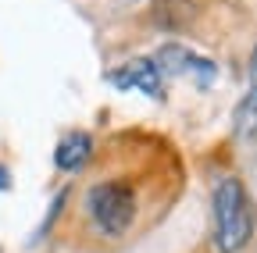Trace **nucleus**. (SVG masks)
<instances>
[{"label":"nucleus","instance_id":"39448f33","mask_svg":"<svg viewBox=\"0 0 257 253\" xmlns=\"http://www.w3.org/2000/svg\"><path fill=\"white\" fill-rule=\"evenodd\" d=\"M89 161H93V139H89L86 132L72 129V132H64V136L57 139V150H54V164H57L61 171L75 175V171H82Z\"/></svg>","mask_w":257,"mask_h":253},{"label":"nucleus","instance_id":"f03ea898","mask_svg":"<svg viewBox=\"0 0 257 253\" xmlns=\"http://www.w3.org/2000/svg\"><path fill=\"white\" fill-rule=\"evenodd\" d=\"M211 221H214V246L221 253H239L253 235V207L239 178H218L211 193Z\"/></svg>","mask_w":257,"mask_h":253},{"label":"nucleus","instance_id":"423d86ee","mask_svg":"<svg viewBox=\"0 0 257 253\" xmlns=\"http://www.w3.org/2000/svg\"><path fill=\"white\" fill-rule=\"evenodd\" d=\"M236 132L239 136H257V47L250 54V82H246V97L236 111Z\"/></svg>","mask_w":257,"mask_h":253},{"label":"nucleus","instance_id":"7ed1b4c3","mask_svg":"<svg viewBox=\"0 0 257 253\" xmlns=\"http://www.w3.org/2000/svg\"><path fill=\"white\" fill-rule=\"evenodd\" d=\"M157 68H161V75H172V79H189L197 89H207V86H214V79H218V68H214V61H207V57H200L197 50H189V47H182V43H165L157 50Z\"/></svg>","mask_w":257,"mask_h":253},{"label":"nucleus","instance_id":"20e7f679","mask_svg":"<svg viewBox=\"0 0 257 253\" xmlns=\"http://www.w3.org/2000/svg\"><path fill=\"white\" fill-rule=\"evenodd\" d=\"M107 82H111L114 89H136V93L154 97V100L165 97V75H161V68H157L154 57H136V61H128V65H121L118 72L107 75Z\"/></svg>","mask_w":257,"mask_h":253},{"label":"nucleus","instance_id":"f257e3e1","mask_svg":"<svg viewBox=\"0 0 257 253\" xmlns=\"http://www.w3.org/2000/svg\"><path fill=\"white\" fill-rule=\"evenodd\" d=\"M165 175L168 171L157 168L154 153H143L136 164L125 161L118 171H104L82 193V210H86L89 228L111 242L128 239L143 225L150 193L157 189V182H150V178H165Z\"/></svg>","mask_w":257,"mask_h":253}]
</instances>
